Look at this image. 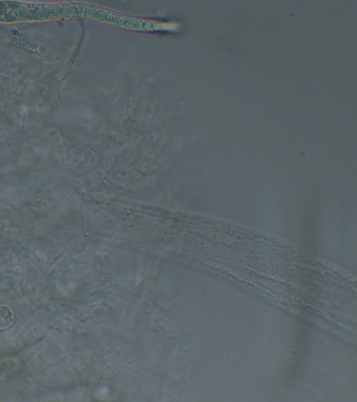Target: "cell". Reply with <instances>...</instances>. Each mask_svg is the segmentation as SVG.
<instances>
[{"label":"cell","instance_id":"obj_1","mask_svg":"<svg viewBox=\"0 0 357 402\" xmlns=\"http://www.w3.org/2000/svg\"><path fill=\"white\" fill-rule=\"evenodd\" d=\"M82 7L74 3L0 1V22L13 23L77 17Z\"/></svg>","mask_w":357,"mask_h":402},{"label":"cell","instance_id":"obj_2","mask_svg":"<svg viewBox=\"0 0 357 402\" xmlns=\"http://www.w3.org/2000/svg\"><path fill=\"white\" fill-rule=\"evenodd\" d=\"M14 315L10 306L0 304V331L8 328L13 322Z\"/></svg>","mask_w":357,"mask_h":402}]
</instances>
